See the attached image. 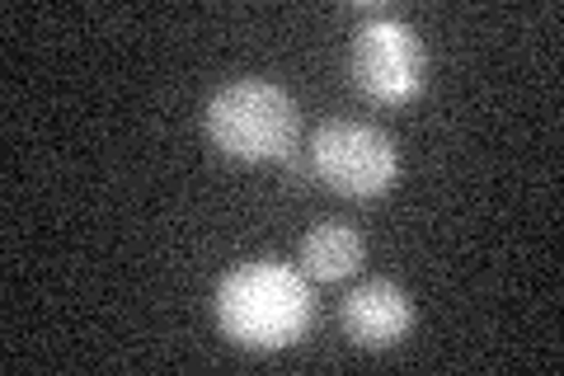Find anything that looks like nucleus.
<instances>
[{"instance_id":"7ed1b4c3","label":"nucleus","mask_w":564,"mask_h":376,"mask_svg":"<svg viewBox=\"0 0 564 376\" xmlns=\"http://www.w3.org/2000/svg\"><path fill=\"white\" fill-rule=\"evenodd\" d=\"M306 160H311V174L334 193H344V198H377L400 174L395 141L381 128H372V122H348V118L315 128Z\"/></svg>"},{"instance_id":"f257e3e1","label":"nucleus","mask_w":564,"mask_h":376,"mask_svg":"<svg viewBox=\"0 0 564 376\" xmlns=\"http://www.w3.org/2000/svg\"><path fill=\"white\" fill-rule=\"evenodd\" d=\"M217 320L245 348H292L311 325V288L278 259L236 264L217 288Z\"/></svg>"},{"instance_id":"39448f33","label":"nucleus","mask_w":564,"mask_h":376,"mask_svg":"<svg viewBox=\"0 0 564 376\" xmlns=\"http://www.w3.org/2000/svg\"><path fill=\"white\" fill-rule=\"evenodd\" d=\"M339 320H344V330L352 344H362V348H391L404 339V330H410V297H404L395 282H362V288H352L344 297V307H339Z\"/></svg>"},{"instance_id":"f03ea898","label":"nucleus","mask_w":564,"mask_h":376,"mask_svg":"<svg viewBox=\"0 0 564 376\" xmlns=\"http://www.w3.org/2000/svg\"><path fill=\"white\" fill-rule=\"evenodd\" d=\"M296 128V99L269 80H231L207 99V137L231 160H288Z\"/></svg>"},{"instance_id":"423d86ee","label":"nucleus","mask_w":564,"mask_h":376,"mask_svg":"<svg viewBox=\"0 0 564 376\" xmlns=\"http://www.w3.org/2000/svg\"><path fill=\"white\" fill-rule=\"evenodd\" d=\"M302 264H306L311 278L339 282V278H348L352 268L362 264V236L348 222H334V217L315 222L306 230V240H302Z\"/></svg>"},{"instance_id":"20e7f679","label":"nucleus","mask_w":564,"mask_h":376,"mask_svg":"<svg viewBox=\"0 0 564 376\" xmlns=\"http://www.w3.org/2000/svg\"><path fill=\"white\" fill-rule=\"evenodd\" d=\"M348 71L362 95H372L381 104H400L423 89L429 57H423V43L410 24L395 20V14H377V20H367L352 33Z\"/></svg>"}]
</instances>
